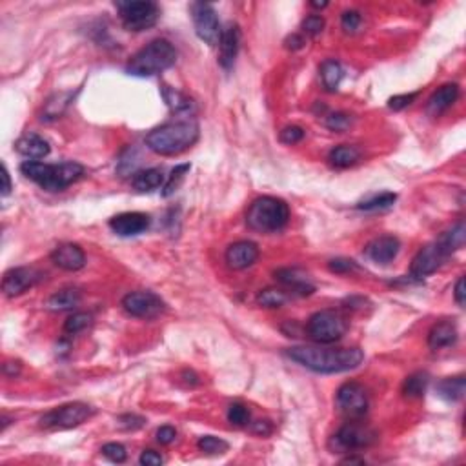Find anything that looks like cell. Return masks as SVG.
Instances as JSON below:
<instances>
[{
  "mask_svg": "<svg viewBox=\"0 0 466 466\" xmlns=\"http://www.w3.org/2000/svg\"><path fill=\"white\" fill-rule=\"evenodd\" d=\"M164 184V173L159 170V168H150V170H144V172L135 173V177L132 181V186L141 193L153 192Z\"/></svg>",
  "mask_w": 466,
  "mask_h": 466,
  "instance_id": "obj_25",
  "label": "cell"
},
{
  "mask_svg": "<svg viewBox=\"0 0 466 466\" xmlns=\"http://www.w3.org/2000/svg\"><path fill=\"white\" fill-rule=\"evenodd\" d=\"M377 436L372 428L364 427L361 422H346L330 439V448L334 451H354L372 447Z\"/></svg>",
  "mask_w": 466,
  "mask_h": 466,
  "instance_id": "obj_10",
  "label": "cell"
},
{
  "mask_svg": "<svg viewBox=\"0 0 466 466\" xmlns=\"http://www.w3.org/2000/svg\"><path fill=\"white\" fill-rule=\"evenodd\" d=\"M91 415H93V408L86 402H68L44 413L39 422L40 427L49 428V430H66V428L79 427Z\"/></svg>",
  "mask_w": 466,
  "mask_h": 466,
  "instance_id": "obj_8",
  "label": "cell"
},
{
  "mask_svg": "<svg viewBox=\"0 0 466 466\" xmlns=\"http://www.w3.org/2000/svg\"><path fill=\"white\" fill-rule=\"evenodd\" d=\"M288 357L315 373H343L355 370L363 363L364 354L359 348H326V346H294Z\"/></svg>",
  "mask_w": 466,
  "mask_h": 466,
  "instance_id": "obj_1",
  "label": "cell"
},
{
  "mask_svg": "<svg viewBox=\"0 0 466 466\" xmlns=\"http://www.w3.org/2000/svg\"><path fill=\"white\" fill-rule=\"evenodd\" d=\"M326 2H312V8H317V10H323V8H326Z\"/></svg>",
  "mask_w": 466,
  "mask_h": 466,
  "instance_id": "obj_53",
  "label": "cell"
},
{
  "mask_svg": "<svg viewBox=\"0 0 466 466\" xmlns=\"http://www.w3.org/2000/svg\"><path fill=\"white\" fill-rule=\"evenodd\" d=\"M305 46V37H301V35H292L286 39V48L288 49H301Z\"/></svg>",
  "mask_w": 466,
  "mask_h": 466,
  "instance_id": "obj_49",
  "label": "cell"
},
{
  "mask_svg": "<svg viewBox=\"0 0 466 466\" xmlns=\"http://www.w3.org/2000/svg\"><path fill=\"white\" fill-rule=\"evenodd\" d=\"M279 138H280V143L292 146V144L301 143V141L305 138V129L301 128V126H286V128L280 132Z\"/></svg>",
  "mask_w": 466,
  "mask_h": 466,
  "instance_id": "obj_41",
  "label": "cell"
},
{
  "mask_svg": "<svg viewBox=\"0 0 466 466\" xmlns=\"http://www.w3.org/2000/svg\"><path fill=\"white\" fill-rule=\"evenodd\" d=\"M17 153L30 161H40L49 155V144L44 137L37 133H26L15 143Z\"/></svg>",
  "mask_w": 466,
  "mask_h": 466,
  "instance_id": "obj_21",
  "label": "cell"
},
{
  "mask_svg": "<svg viewBox=\"0 0 466 466\" xmlns=\"http://www.w3.org/2000/svg\"><path fill=\"white\" fill-rule=\"evenodd\" d=\"M138 463L144 466H159L164 463V459H162L161 454H157V451L153 450H144L143 454H141V459H138Z\"/></svg>",
  "mask_w": 466,
  "mask_h": 466,
  "instance_id": "obj_46",
  "label": "cell"
},
{
  "mask_svg": "<svg viewBox=\"0 0 466 466\" xmlns=\"http://www.w3.org/2000/svg\"><path fill=\"white\" fill-rule=\"evenodd\" d=\"M102 456L106 459H109L111 463H124L126 461V457H128V451L126 448L120 445V442H108V445H104L102 447Z\"/></svg>",
  "mask_w": 466,
  "mask_h": 466,
  "instance_id": "obj_39",
  "label": "cell"
},
{
  "mask_svg": "<svg viewBox=\"0 0 466 466\" xmlns=\"http://www.w3.org/2000/svg\"><path fill=\"white\" fill-rule=\"evenodd\" d=\"M465 235H466L465 222H457V224L454 226L450 231L442 233L441 239L447 242V246L451 251H456V250H461L463 246H465Z\"/></svg>",
  "mask_w": 466,
  "mask_h": 466,
  "instance_id": "obj_35",
  "label": "cell"
},
{
  "mask_svg": "<svg viewBox=\"0 0 466 466\" xmlns=\"http://www.w3.org/2000/svg\"><path fill=\"white\" fill-rule=\"evenodd\" d=\"M162 97L166 100L173 113L177 115H190L193 111L192 98H188L186 95L177 91V89L170 88V86H162Z\"/></svg>",
  "mask_w": 466,
  "mask_h": 466,
  "instance_id": "obj_28",
  "label": "cell"
},
{
  "mask_svg": "<svg viewBox=\"0 0 466 466\" xmlns=\"http://www.w3.org/2000/svg\"><path fill=\"white\" fill-rule=\"evenodd\" d=\"M343 463H359V465H364V459H357V457H348V459H344Z\"/></svg>",
  "mask_w": 466,
  "mask_h": 466,
  "instance_id": "obj_52",
  "label": "cell"
},
{
  "mask_svg": "<svg viewBox=\"0 0 466 466\" xmlns=\"http://www.w3.org/2000/svg\"><path fill=\"white\" fill-rule=\"evenodd\" d=\"M177 49L166 39L152 40L133 55L126 64V71L133 77H155L177 62Z\"/></svg>",
  "mask_w": 466,
  "mask_h": 466,
  "instance_id": "obj_4",
  "label": "cell"
},
{
  "mask_svg": "<svg viewBox=\"0 0 466 466\" xmlns=\"http://www.w3.org/2000/svg\"><path fill=\"white\" fill-rule=\"evenodd\" d=\"M197 447H199L201 451L208 454V456H221V454L228 451V442L215 436L201 437L199 442H197Z\"/></svg>",
  "mask_w": 466,
  "mask_h": 466,
  "instance_id": "obj_34",
  "label": "cell"
},
{
  "mask_svg": "<svg viewBox=\"0 0 466 466\" xmlns=\"http://www.w3.org/2000/svg\"><path fill=\"white\" fill-rule=\"evenodd\" d=\"M42 279V274L35 268H13V270L6 271L4 279H2V292L8 297H17L33 288L39 280Z\"/></svg>",
  "mask_w": 466,
  "mask_h": 466,
  "instance_id": "obj_14",
  "label": "cell"
},
{
  "mask_svg": "<svg viewBox=\"0 0 466 466\" xmlns=\"http://www.w3.org/2000/svg\"><path fill=\"white\" fill-rule=\"evenodd\" d=\"M20 172L46 192H62L82 177L84 168L79 162L46 164L40 161H26L20 164Z\"/></svg>",
  "mask_w": 466,
  "mask_h": 466,
  "instance_id": "obj_3",
  "label": "cell"
},
{
  "mask_svg": "<svg viewBox=\"0 0 466 466\" xmlns=\"http://www.w3.org/2000/svg\"><path fill=\"white\" fill-rule=\"evenodd\" d=\"M190 168H192L190 164H179V166L173 168L172 173H170V177H168L166 184L162 188V197H170L177 192L179 186H181L182 181H184V177H186V173L190 172Z\"/></svg>",
  "mask_w": 466,
  "mask_h": 466,
  "instance_id": "obj_33",
  "label": "cell"
},
{
  "mask_svg": "<svg viewBox=\"0 0 466 466\" xmlns=\"http://www.w3.org/2000/svg\"><path fill=\"white\" fill-rule=\"evenodd\" d=\"M175 437H177V432L173 427H161L157 430V441L161 445H172L175 441Z\"/></svg>",
  "mask_w": 466,
  "mask_h": 466,
  "instance_id": "obj_47",
  "label": "cell"
},
{
  "mask_svg": "<svg viewBox=\"0 0 466 466\" xmlns=\"http://www.w3.org/2000/svg\"><path fill=\"white\" fill-rule=\"evenodd\" d=\"M118 422H120V427L126 428V430H137V428L144 427V422H146V419L144 418H138V415H120L118 418Z\"/></svg>",
  "mask_w": 466,
  "mask_h": 466,
  "instance_id": "obj_45",
  "label": "cell"
},
{
  "mask_svg": "<svg viewBox=\"0 0 466 466\" xmlns=\"http://www.w3.org/2000/svg\"><path fill=\"white\" fill-rule=\"evenodd\" d=\"M465 277H459L456 283V288H454V297H456V303L459 306H465Z\"/></svg>",
  "mask_w": 466,
  "mask_h": 466,
  "instance_id": "obj_48",
  "label": "cell"
},
{
  "mask_svg": "<svg viewBox=\"0 0 466 466\" xmlns=\"http://www.w3.org/2000/svg\"><path fill=\"white\" fill-rule=\"evenodd\" d=\"M199 138V124L193 118L172 120L146 135V146L162 157H175L193 146Z\"/></svg>",
  "mask_w": 466,
  "mask_h": 466,
  "instance_id": "obj_2",
  "label": "cell"
},
{
  "mask_svg": "<svg viewBox=\"0 0 466 466\" xmlns=\"http://www.w3.org/2000/svg\"><path fill=\"white\" fill-rule=\"evenodd\" d=\"M363 19H361V13L355 10L344 11L343 17H341V26H343V30L346 33H355L359 30V26H361Z\"/></svg>",
  "mask_w": 466,
  "mask_h": 466,
  "instance_id": "obj_40",
  "label": "cell"
},
{
  "mask_svg": "<svg viewBox=\"0 0 466 466\" xmlns=\"http://www.w3.org/2000/svg\"><path fill=\"white\" fill-rule=\"evenodd\" d=\"M89 324H91V315L84 314V312H77L71 317H68V321L64 323V332L69 335H77L88 328Z\"/></svg>",
  "mask_w": 466,
  "mask_h": 466,
  "instance_id": "obj_36",
  "label": "cell"
},
{
  "mask_svg": "<svg viewBox=\"0 0 466 466\" xmlns=\"http://www.w3.org/2000/svg\"><path fill=\"white\" fill-rule=\"evenodd\" d=\"M459 97V86L457 84H445L437 89L432 97L428 98L427 102V113L432 117H439L442 113L450 108L451 104L456 102Z\"/></svg>",
  "mask_w": 466,
  "mask_h": 466,
  "instance_id": "obj_22",
  "label": "cell"
},
{
  "mask_svg": "<svg viewBox=\"0 0 466 466\" xmlns=\"http://www.w3.org/2000/svg\"><path fill=\"white\" fill-rule=\"evenodd\" d=\"M419 93H406V95H395V97H392L390 100H388V106H390V109H393V111H401V109L408 108L410 104L418 98Z\"/></svg>",
  "mask_w": 466,
  "mask_h": 466,
  "instance_id": "obj_44",
  "label": "cell"
},
{
  "mask_svg": "<svg viewBox=\"0 0 466 466\" xmlns=\"http://www.w3.org/2000/svg\"><path fill=\"white\" fill-rule=\"evenodd\" d=\"M115 6L124 28L135 33L153 28L161 17V10L155 2H117Z\"/></svg>",
  "mask_w": 466,
  "mask_h": 466,
  "instance_id": "obj_7",
  "label": "cell"
},
{
  "mask_svg": "<svg viewBox=\"0 0 466 466\" xmlns=\"http://www.w3.org/2000/svg\"><path fill=\"white\" fill-rule=\"evenodd\" d=\"M328 268L334 274H352L359 270L357 262L352 259H332L328 262Z\"/></svg>",
  "mask_w": 466,
  "mask_h": 466,
  "instance_id": "obj_42",
  "label": "cell"
},
{
  "mask_svg": "<svg viewBox=\"0 0 466 466\" xmlns=\"http://www.w3.org/2000/svg\"><path fill=\"white\" fill-rule=\"evenodd\" d=\"M324 30V19L319 15H310L303 20V31L310 37H317Z\"/></svg>",
  "mask_w": 466,
  "mask_h": 466,
  "instance_id": "obj_43",
  "label": "cell"
},
{
  "mask_svg": "<svg viewBox=\"0 0 466 466\" xmlns=\"http://www.w3.org/2000/svg\"><path fill=\"white\" fill-rule=\"evenodd\" d=\"M428 383H430V377H428L427 372H415L404 379L401 393L406 399H419L427 392Z\"/></svg>",
  "mask_w": 466,
  "mask_h": 466,
  "instance_id": "obj_29",
  "label": "cell"
},
{
  "mask_svg": "<svg viewBox=\"0 0 466 466\" xmlns=\"http://www.w3.org/2000/svg\"><path fill=\"white\" fill-rule=\"evenodd\" d=\"M348 330V321L337 310H321L308 319L306 334L317 344H332Z\"/></svg>",
  "mask_w": 466,
  "mask_h": 466,
  "instance_id": "obj_6",
  "label": "cell"
},
{
  "mask_svg": "<svg viewBox=\"0 0 466 466\" xmlns=\"http://www.w3.org/2000/svg\"><path fill=\"white\" fill-rule=\"evenodd\" d=\"M257 259H259V246L251 241H237L226 250V262L231 270H246Z\"/></svg>",
  "mask_w": 466,
  "mask_h": 466,
  "instance_id": "obj_18",
  "label": "cell"
},
{
  "mask_svg": "<svg viewBox=\"0 0 466 466\" xmlns=\"http://www.w3.org/2000/svg\"><path fill=\"white\" fill-rule=\"evenodd\" d=\"M395 201H397V195H395V193L386 192V193H381V195L372 197V199H368V201L359 202L357 208L363 211H383V210H388V208H392L393 204H395Z\"/></svg>",
  "mask_w": 466,
  "mask_h": 466,
  "instance_id": "obj_32",
  "label": "cell"
},
{
  "mask_svg": "<svg viewBox=\"0 0 466 466\" xmlns=\"http://www.w3.org/2000/svg\"><path fill=\"white\" fill-rule=\"evenodd\" d=\"M359 159H361V152H359L355 146H350V144H343V146L334 147L328 155L330 164L334 168H341V170L355 166L359 162Z\"/></svg>",
  "mask_w": 466,
  "mask_h": 466,
  "instance_id": "obj_26",
  "label": "cell"
},
{
  "mask_svg": "<svg viewBox=\"0 0 466 466\" xmlns=\"http://www.w3.org/2000/svg\"><path fill=\"white\" fill-rule=\"evenodd\" d=\"M343 77L344 69L337 60L328 59L321 64V80H323V86L326 91H337Z\"/></svg>",
  "mask_w": 466,
  "mask_h": 466,
  "instance_id": "obj_27",
  "label": "cell"
},
{
  "mask_svg": "<svg viewBox=\"0 0 466 466\" xmlns=\"http://www.w3.org/2000/svg\"><path fill=\"white\" fill-rule=\"evenodd\" d=\"M350 126H352V117H350L348 113L337 111L326 117V128H330L332 132L343 133V132H346Z\"/></svg>",
  "mask_w": 466,
  "mask_h": 466,
  "instance_id": "obj_38",
  "label": "cell"
},
{
  "mask_svg": "<svg viewBox=\"0 0 466 466\" xmlns=\"http://www.w3.org/2000/svg\"><path fill=\"white\" fill-rule=\"evenodd\" d=\"M465 388L466 383L463 375L448 377L437 384V393H439V397L447 399V401H459L465 395Z\"/></svg>",
  "mask_w": 466,
  "mask_h": 466,
  "instance_id": "obj_30",
  "label": "cell"
},
{
  "mask_svg": "<svg viewBox=\"0 0 466 466\" xmlns=\"http://www.w3.org/2000/svg\"><path fill=\"white\" fill-rule=\"evenodd\" d=\"M51 260L55 266H59L60 270L66 271H77L82 270L86 265V256H84L82 248L73 242H66V244L57 246L51 251Z\"/></svg>",
  "mask_w": 466,
  "mask_h": 466,
  "instance_id": "obj_19",
  "label": "cell"
},
{
  "mask_svg": "<svg viewBox=\"0 0 466 466\" xmlns=\"http://www.w3.org/2000/svg\"><path fill=\"white\" fill-rule=\"evenodd\" d=\"M219 62L226 71H230L235 64L237 55L241 49V30L237 24H228L222 30L221 40H219Z\"/></svg>",
  "mask_w": 466,
  "mask_h": 466,
  "instance_id": "obj_17",
  "label": "cell"
},
{
  "mask_svg": "<svg viewBox=\"0 0 466 466\" xmlns=\"http://www.w3.org/2000/svg\"><path fill=\"white\" fill-rule=\"evenodd\" d=\"M275 279L280 285L292 289L294 294L299 295H312L315 292V285L310 280L308 274H305L299 268H280L275 271Z\"/></svg>",
  "mask_w": 466,
  "mask_h": 466,
  "instance_id": "obj_20",
  "label": "cell"
},
{
  "mask_svg": "<svg viewBox=\"0 0 466 466\" xmlns=\"http://www.w3.org/2000/svg\"><path fill=\"white\" fill-rule=\"evenodd\" d=\"M228 421L233 427H246L250 422V410L242 402H233L228 408Z\"/></svg>",
  "mask_w": 466,
  "mask_h": 466,
  "instance_id": "obj_37",
  "label": "cell"
},
{
  "mask_svg": "<svg viewBox=\"0 0 466 466\" xmlns=\"http://www.w3.org/2000/svg\"><path fill=\"white\" fill-rule=\"evenodd\" d=\"M401 251V242L397 237L393 235H383L373 239L364 248V256L370 260L377 262V265H390Z\"/></svg>",
  "mask_w": 466,
  "mask_h": 466,
  "instance_id": "obj_16",
  "label": "cell"
},
{
  "mask_svg": "<svg viewBox=\"0 0 466 466\" xmlns=\"http://www.w3.org/2000/svg\"><path fill=\"white\" fill-rule=\"evenodd\" d=\"M82 295L77 288H64L53 294L46 303V308L51 312H64V310H73L75 306H79Z\"/></svg>",
  "mask_w": 466,
  "mask_h": 466,
  "instance_id": "obj_24",
  "label": "cell"
},
{
  "mask_svg": "<svg viewBox=\"0 0 466 466\" xmlns=\"http://www.w3.org/2000/svg\"><path fill=\"white\" fill-rule=\"evenodd\" d=\"M335 401H337L339 410L350 419H361L368 412V392L357 381H348V383L341 384Z\"/></svg>",
  "mask_w": 466,
  "mask_h": 466,
  "instance_id": "obj_11",
  "label": "cell"
},
{
  "mask_svg": "<svg viewBox=\"0 0 466 466\" xmlns=\"http://www.w3.org/2000/svg\"><path fill=\"white\" fill-rule=\"evenodd\" d=\"M123 308L126 310V314L132 317H138V319H155L157 315H161L166 305L164 301L153 292H132V294L124 295Z\"/></svg>",
  "mask_w": 466,
  "mask_h": 466,
  "instance_id": "obj_13",
  "label": "cell"
},
{
  "mask_svg": "<svg viewBox=\"0 0 466 466\" xmlns=\"http://www.w3.org/2000/svg\"><path fill=\"white\" fill-rule=\"evenodd\" d=\"M152 219L146 213L141 211H126V213H118L109 221V228H111L117 235L120 237H133L143 233L150 228Z\"/></svg>",
  "mask_w": 466,
  "mask_h": 466,
  "instance_id": "obj_15",
  "label": "cell"
},
{
  "mask_svg": "<svg viewBox=\"0 0 466 466\" xmlns=\"http://www.w3.org/2000/svg\"><path fill=\"white\" fill-rule=\"evenodd\" d=\"M457 341V328L451 321L437 323L428 334V346L432 350L448 348Z\"/></svg>",
  "mask_w": 466,
  "mask_h": 466,
  "instance_id": "obj_23",
  "label": "cell"
},
{
  "mask_svg": "<svg viewBox=\"0 0 466 466\" xmlns=\"http://www.w3.org/2000/svg\"><path fill=\"white\" fill-rule=\"evenodd\" d=\"M288 294L285 289L279 288H266L260 289L259 295H257V303L265 308H280L283 305L288 303Z\"/></svg>",
  "mask_w": 466,
  "mask_h": 466,
  "instance_id": "obj_31",
  "label": "cell"
},
{
  "mask_svg": "<svg viewBox=\"0 0 466 466\" xmlns=\"http://www.w3.org/2000/svg\"><path fill=\"white\" fill-rule=\"evenodd\" d=\"M192 17L197 37L204 40L208 46H219L222 28L215 8L206 2H195L192 4Z\"/></svg>",
  "mask_w": 466,
  "mask_h": 466,
  "instance_id": "obj_12",
  "label": "cell"
},
{
  "mask_svg": "<svg viewBox=\"0 0 466 466\" xmlns=\"http://www.w3.org/2000/svg\"><path fill=\"white\" fill-rule=\"evenodd\" d=\"M253 432L256 433H262V436H266V433L271 432V427L268 424V421H257L256 427H253Z\"/></svg>",
  "mask_w": 466,
  "mask_h": 466,
  "instance_id": "obj_51",
  "label": "cell"
},
{
  "mask_svg": "<svg viewBox=\"0 0 466 466\" xmlns=\"http://www.w3.org/2000/svg\"><path fill=\"white\" fill-rule=\"evenodd\" d=\"M289 208L277 197H259L246 211V224L259 233H277L288 224Z\"/></svg>",
  "mask_w": 466,
  "mask_h": 466,
  "instance_id": "obj_5",
  "label": "cell"
},
{
  "mask_svg": "<svg viewBox=\"0 0 466 466\" xmlns=\"http://www.w3.org/2000/svg\"><path fill=\"white\" fill-rule=\"evenodd\" d=\"M2 181H4V186H2V195L8 197L11 193V179H10V172H8L6 164H2Z\"/></svg>",
  "mask_w": 466,
  "mask_h": 466,
  "instance_id": "obj_50",
  "label": "cell"
},
{
  "mask_svg": "<svg viewBox=\"0 0 466 466\" xmlns=\"http://www.w3.org/2000/svg\"><path fill=\"white\" fill-rule=\"evenodd\" d=\"M450 256L451 250L447 246V242L439 237L437 241L430 242V244H427L424 248H421L418 256L413 257L410 274H412L413 279L418 280L424 279L428 275L436 274Z\"/></svg>",
  "mask_w": 466,
  "mask_h": 466,
  "instance_id": "obj_9",
  "label": "cell"
}]
</instances>
